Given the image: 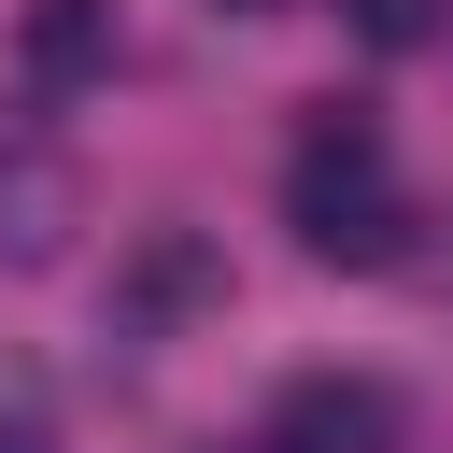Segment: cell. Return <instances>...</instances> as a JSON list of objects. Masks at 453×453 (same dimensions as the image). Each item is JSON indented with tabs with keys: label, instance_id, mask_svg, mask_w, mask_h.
<instances>
[{
	"label": "cell",
	"instance_id": "cell-1",
	"mask_svg": "<svg viewBox=\"0 0 453 453\" xmlns=\"http://www.w3.org/2000/svg\"><path fill=\"white\" fill-rule=\"evenodd\" d=\"M283 226H297L326 269H382V255H396L411 198H396V156H382V127H368L354 99H326V113L297 127V156H283Z\"/></svg>",
	"mask_w": 453,
	"mask_h": 453
},
{
	"label": "cell",
	"instance_id": "cell-2",
	"mask_svg": "<svg viewBox=\"0 0 453 453\" xmlns=\"http://www.w3.org/2000/svg\"><path fill=\"white\" fill-rule=\"evenodd\" d=\"M269 453H396V396L368 368H297L269 396Z\"/></svg>",
	"mask_w": 453,
	"mask_h": 453
},
{
	"label": "cell",
	"instance_id": "cell-3",
	"mask_svg": "<svg viewBox=\"0 0 453 453\" xmlns=\"http://www.w3.org/2000/svg\"><path fill=\"white\" fill-rule=\"evenodd\" d=\"M14 71H28L42 99L99 85V71H113V0H28V14H14Z\"/></svg>",
	"mask_w": 453,
	"mask_h": 453
},
{
	"label": "cell",
	"instance_id": "cell-4",
	"mask_svg": "<svg viewBox=\"0 0 453 453\" xmlns=\"http://www.w3.org/2000/svg\"><path fill=\"white\" fill-rule=\"evenodd\" d=\"M57 226H71V170H57L42 142H14V156H0V255H14V269H42V255H57Z\"/></svg>",
	"mask_w": 453,
	"mask_h": 453
},
{
	"label": "cell",
	"instance_id": "cell-5",
	"mask_svg": "<svg viewBox=\"0 0 453 453\" xmlns=\"http://www.w3.org/2000/svg\"><path fill=\"white\" fill-rule=\"evenodd\" d=\"M184 297H226V269H212L198 241H156V255H142V311H184Z\"/></svg>",
	"mask_w": 453,
	"mask_h": 453
},
{
	"label": "cell",
	"instance_id": "cell-6",
	"mask_svg": "<svg viewBox=\"0 0 453 453\" xmlns=\"http://www.w3.org/2000/svg\"><path fill=\"white\" fill-rule=\"evenodd\" d=\"M354 14V42L368 57H411V42H439V0H340Z\"/></svg>",
	"mask_w": 453,
	"mask_h": 453
},
{
	"label": "cell",
	"instance_id": "cell-7",
	"mask_svg": "<svg viewBox=\"0 0 453 453\" xmlns=\"http://www.w3.org/2000/svg\"><path fill=\"white\" fill-rule=\"evenodd\" d=\"M226 14H283V0H226Z\"/></svg>",
	"mask_w": 453,
	"mask_h": 453
}]
</instances>
